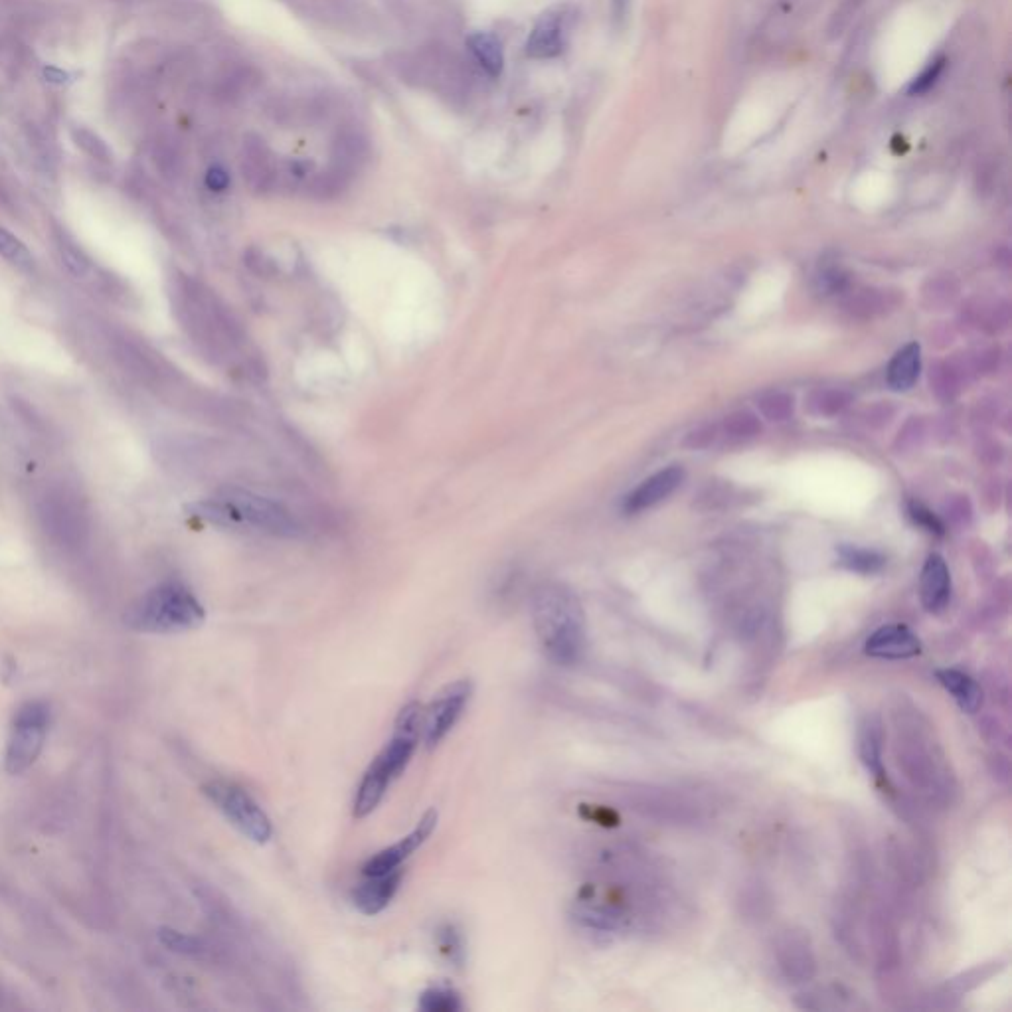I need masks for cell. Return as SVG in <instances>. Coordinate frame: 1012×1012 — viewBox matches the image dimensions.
I'll list each match as a JSON object with an SVG mask.
<instances>
[{
  "mask_svg": "<svg viewBox=\"0 0 1012 1012\" xmlns=\"http://www.w3.org/2000/svg\"><path fill=\"white\" fill-rule=\"evenodd\" d=\"M46 78H48L50 82H58V84H62V82H66V78H68V76H66L64 72H60V70L48 68V70H46Z\"/></svg>",
  "mask_w": 1012,
  "mask_h": 1012,
  "instance_id": "cell-35",
  "label": "cell"
},
{
  "mask_svg": "<svg viewBox=\"0 0 1012 1012\" xmlns=\"http://www.w3.org/2000/svg\"><path fill=\"white\" fill-rule=\"evenodd\" d=\"M366 141L358 131H342L338 133L333 149V163L327 172V184L344 182L354 170L358 169L366 159Z\"/></svg>",
  "mask_w": 1012,
  "mask_h": 1012,
  "instance_id": "cell-16",
  "label": "cell"
},
{
  "mask_svg": "<svg viewBox=\"0 0 1012 1012\" xmlns=\"http://www.w3.org/2000/svg\"><path fill=\"white\" fill-rule=\"evenodd\" d=\"M912 516L916 518V522H920V524L928 526L931 532H933V530H935V532H939V530H941V526L937 524V520H935V518H933V516H931L929 512H924V510H922L920 506H916V508L912 510Z\"/></svg>",
  "mask_w": 1012,
  "mask_h": 1012,
  "instance_id": "cell-33",
  "label": "cell"
},
{
  "mask_svg": "<svg viewBox=\"0 0 1012 1012\" xmlns=\"http://www.w3.org/2000/svg\"><path fill=\"white\" fill-rule=\"evenodd\" d=\"M566 46V14L562 8L546 10L534 24L526 40V56L534 60H550L564 52Z\"/></svg>",
  "mask_w": 1012,
  "mask_h": 1012,
  "instance_id": "cell-11",
  "label": "cell"
},
{
  "mask_svg": "<svg viewBox=\"0 0 1012 1012\" xmlns=\"http://www.w3.org/2000/svg\"><path fill=\"white\" fill-rule=\"evenodd\" d=\"M839 556H841V564L844 568H848L850 572H856V574H876L886 564L882 554H878L874 550H866V548L844 546L841 548Z\"/></svg>",
  "mask_w": 1012,
  "mask_h": 1012,
  "instance_id": "cell-23",
  "label": "cell"
},
{
  "mask_svg": "<svg viewBox=\"0 0 1012 1012\" xmlns=\"http://www.w3.org/2000/svg\"><path fill=\"white\" fill-rule=\"evenodd\" d=\"M935 676L963 712L975 714L983 706V690L975 678L957 669H941Z\"/></svg>",
  "mask_w": 1012,
  "mask_h": 1012,
  "instance_id": "cell-18",
  "label": "cell"
},
{
  "mask_svg": "<svg viewBox=\"0 0 1012 1012\" xmlns=\"http://www.w3.org/2000/svg\"><path fill=\"white\" fill-rule=\"evenodd\" d=\"M882 750H884L882 724L876 718H866L858 730V752L866 769L878 779L884 777Z\"/></svg>",
  "mask_w": 1012,
  "mask_h": 1012,
  "instance_id": "cell-19",
  "label": "cell"
},
{
  "mask_svg": "<svg viewBox=\"0 0 1012 1012\" xmlns=\"http://www.w3.org/2000/svg\"><path fill=\"white\" fill-rule=\"evenodd\" d=\"M190 510L216 526L252 528L273 536H297V518L279 503L246 489H226L212 499L190 506Z\"/></svg>",
  "mask_w": 1012,
  "mask_h": 1012,
  "instance_id": "cell-2",
  "label": "cell"
},
{
  "mask_svg": "<svg viewBox=\"0 0 1012 1012\" xmlns=\"http://www.w3.org/2000/svg\"><path fill=\"white\" fill-rule=\"evenodd\" d=\"M943 68H945V60H943V58H939V60L931 62L928 68H926L920 76H916V78L912 80V84L908 87V93H910V95H922V93L929 91V89L935 85V82L939 80V76H941Z\"/></svg>",
  "mask_w": 1012,
  "mask_h": 1012,
  "instance_id": "cell-27",
  "label": "cell"
},
{
  "mask_svg": "<svg viewBox=\"0 0 1012 1012\" xmlns=\"http://www.w3.org/2000/svg\"><path fill=\"white\" fill-rule=\"evenodd\" d=\"M163 941L169 945L170 949L174 951H182V953H200V943L194 939V937H188V935H182L178 931H163Z\"/></svg>",
  "mask_w": 1012,
  "mask_h": 1012,
  "instance_id": "cell-31",
  "label": "cell"
},
{
  "mask_svg": "<svg viewBox=\"0 0 1012 1012\" xmlns=\"http://www.w3.org/2000/svg\"><path fill=\"white\" fill-rule=\"evenodd\" d=\"M204 182H206V186L212 192H224L230 186V174H228V170L224 169V167L214 165V167L206 170Z\"/></svg>",
  "mask_w": 1012,
  "mask_h": 1012,
  "instance_id": "cell-32",
  "label": "cell"
},
{
  "mask_svg": "<svg viewBox=\"0 0 1012 1012\" xmlns=\"http://www.w3.org/2000/svg\"><path fill=\"white\" fill-rule=\"evenodd\" d=\"M920 597L929 613H941L951 601V574L945 560L937 554H931L924 564Z\"/></svg>",
  "mask_w": 1012,
  "mask_h": 1012,
  "instance_id": "cell-15",
  "label": "cell"
},
{
  "mask_svg": "<svg viewBox=\"0 0 1012 1012\" xmlns=\"http://www.w3.org/2000/svg\"><path fill=\"white\" fill-rule=\"evenodd\" d=\"M783 953H781V967L787 971L789 977L793 979H809L815 971V963H813V957H811V951L807 947V943L803 939H787L785 945L781 947Z\"/></svg>",
  "mask_w": 1012,
  "mask_h": 1012,
  "instance_id": "cell-22",
  "label": "cell"
},
{
  "mask_svg": "<svg viewBox=\"0 0 1012 1012\" xmlns=\"http://www.w3.org/2000/svg\"><path fill=\"white\" fill-rule=\"evenodd\" d=\"M50 722L52 714L46 702L30 700L16 710L4 752V769L10 775H22L38 761L46 746Z\"/></svg>",
  "mask_w": 1012,
  "mask_h": 1012,
  "instance_id": "cell-5",
  "label": "cell"
},
{
  "mask_svg": "<svg viewBox=\"0 0 1012 1012\" xmlns=\"http://www.w3.org/2000/svg\"><path fill=\"white\" fill-rule=\"evenodd\" d=\"M422 714L423 706L418 702H410L400 710L392 740L368 765L356 789L354 801L360 809L374 811L382 803L390 785L410 765L422 738Z\"/></svg>",
  "mask_w": 1012,
  "mask_h": 1012,
  "instance_id": "cell-3",
  "label": "cell"
},
{
  "mask_svg": "<svg viewBox=\"0 0 1012 1012\" xmlns=\"http://www.w3.org/2000/svg\"><path fill=\"white\" fill-rule=\"evenodd\" d=\"M473 696L471 680H457L443 688L422 714V740L425 748H437L459 722Z\"/></svg>",
  "mask_w": 1012,
  "mask_h": 1012,
  "instance_id": "cell-7",
  "label": "cell"
},
{
  "mask_svg": "<svg viewBox=\"0 0 1012 1012\" xmlns=\"http://www.w3.org/2000/svg\"><path fill=\"white\" fill-rule=\"evenodd\" d=\"M202 791L210 799V803L228 819V823L236 827L246 839L255 844H267L271 841L273 835L271 821L246 789L216 779L206 783Z\"/></svg>",
  "mask_w": 1012,
  "mask_h": 1012,
  "instance_id": "cell-6",
  "label": "cell"
},
{
  "mask_svg": "<svg viewBox=\"0 0 1012 1012\" xmlns=\"http://www.w3.org/2000/svg\"><path fill=\"white\" fill-rule=\"evenodd\" d=\"M242 169H244V176L250 180L253 188H259V190L269 188L277 178L275 157H273L271 149L265 145V141L259 139L257 135H250L244 141Z\"/></svg>",
  "mask_w": 1012,
  "mask_h": 1012,
  "instance_id": "cell-17",
  "label": "cell"
},
{
  "mask_svg": "<svg viewBox=\"0 0 1012 1012\" xmlns=\"http://www.w3.org/2000/svg\"><path fill=\"white\" fill-rule=\"evenodd\" d=\"M402 882V872L394 870L380 876H366L362 884L352 892L354 908L364 916H378L394 900Z\"/></svg>",
  "mask_w": 1012,
  "mask_h": 1012,
  "instance_id": "cell-13",
  "label": "cell"
},
{
  "mask_svg": "<svg viewBox=\"0 0 1012 1012\" xmlns=\"http://www.w3.org/2000/svg\"><path fill=\"white\" fill-rule=\"evenodd\" d=\"M864 653L872 659L882 661H906L922 653V641L908 625L892 623L876 629L868 637L864 643Z\"/></svg>",
  "mask_w": 1012,
  "mask_h": 1012,
  "instance_id": "cell-10",
  "label": "cell"
},
{
  "mask_svg": "<svg viewBox=\"0 0 1012 1012\" xmlns=\"http://www.w3.org/2000/svg\"><path fill=\"white\" fill-rule=\"evenodd\" d=\"M0 255L22 269H30L32 261H34L28 248L14 234H10L4 228H0Z\"/></svg>",
  "mask_w": 1012,
  "mask_h": 1012,
  "instance_id": "cell-24",
  "label": "cell"
},
{
  "mask_svg": "<svg viewBox=\"0 0 1012 1012\" xmlns=\"http://www.w3.org/2000/svg\"><path fill=\"white\" fill-rule=\"evenodd\" d=\"M412 64H414V68H416L422 84H429L433 89H437L439 93L449 95V97L451 95H459V91L463 87L465 74L459 68L461 62L455 60L453 56L437 52V50H431V52L422 54Z\"/></svg>",
  "mask_w": 1012,
  "mask_h": 1012,
  "instance_id": "cell-12",
  "label": "cell"
},
{
  "mask_svg": "<svg viewBox=\"0 0 1012 1012\" xmlns=\"http://www.w3.org/2000/svg\"><path fill=\"white\" fill-rule=\"evenodd\" d=\"M58 244H60L58 246L60 248V257H62L66 269L72 275H76V277H85L89 273V259H87V255L76 244H72L68 240H60Z\"/></svg>",
  "mask_w": 1012,
  "mask_h": 1012,
  "instance_id": "cell-26",
  "label": "cell"
},
{
  "mask_svg": "<svg viewBox=\"0 0 1012 1012\" xmlns=\"http://www.w3.org/2000/svg\"><path fill=\"white\" fill-rule=\"evenodd\" d=\"M684 481V471L680 467H669V469H663L659 473H655L653 477L645 479L627 499H625V512L633 514V512H641V510H647L651 506L659 505L663 503L665 499H669L676 489L682 485Z\"/></svg>",
  "mask_w": 1012,
  "mask_h": 1012,
  "instance_id": "cell-14",
  "label": "cell"
},
{
  "mask_svg": "<svg viewBox=\"0 0 1012 1012\" xmlns=\"http://www.w3.org/2000/svg\"><path fill=\"white\" fill-rule=\"evenodd\" d=\"M920 368H922L920 346L916 342H912V344L904 346L888 366L890 388H894L898 392L910 390L920 376Z\"/></svg>",
  "mask_w": 1012,
  "mask_h": 1012,
  "instance_id": "cell-21",
  "label": "cell"
},
{
  "mask_svg": "<svg viewBox=\"0 0 1012 1012\" xmlns=\"http://www.w3.org/2000/svg\"><path fill=\"white\" fill-rule=\"evenodd\" d=\"M206 621L200 599L182 584H163L149 591L127 615L129 627L143 633H184Z\"/></svg>",
  "mask_w": 1012,
  "mask_h": 1012,
  "instance_id": "cell-4",
  "label": "cell"
},
{
  "mask_svg": "<svg viewBox=\"0 0 1012 1012\" xmlns=\"http://www.w3.org/2000/svg\"><path fill=\"white\" fill-rule=\"evenodd\" d=\"M40 520L46 532L62 544H76L84 536L85 510L68 491H50L42 499Z\"/></svg>",
  "mask_w": 1012,
  "mask_h": 1012,
  "instance_id": "cell-8",
  "label": "cell"
},
{
  "mask_svg": "<svg viewBox=\"0 0 1012 1012\" xmlns=\"http://www.w3.org/2000/svg\"><path fill=\"white\" fill-rule=\"evenodd\" d=\"M467 46L479 66L491 76L499 78L505 70V50L501 40L491 32H475L467 38Z\"/></svg>",
  "mask_w": 1012,
  "mask_h": 1012,
  "instance_id": "cell-20",
  "label": "cell"
},
{
  "mask_svg": "<svg viewBox=\"0 0 1012 1012\" xmlns=\"http://www.w3.org/2000/svg\"><path fill=\"white\" fill-rule=\"evenodd\" d=\"M76 141H78V145L84 149L85 153H89L91 157L101 159V161L109 159V149H107V145L97 135H93V133L82 129V131H76Z\"/></svg>",
  "mask_w": 1012,
  "mask_h": 1012,
  "instance_id": "cell-30",
  "label": "cell"
},
{
  "mask_svg": "<svg viewBox=\"0 0 1012 1012\" xmlns=\"http://www.w3.org/2000/svg\"><path fill=\"white\" fill-rule=\"evenodd\" d=\"M532 625L542 653L560 667L576 665L586 651V615L578 595L548 582L532 593Z\"/></svg>",
  "mask_w": 1012,
  "mask_h": 1012,
  "instance_id": "cell-1",
  "label": "cell"
},
{
  "mask_svg": "<svg viewBox=\"0 0 1012 1012\" xmlns=\"http://www.w3.org/2000/svg\"><path fill=\"white\" fill-rule=\"evenodd\" d=\"M437 821H439V813L435 809H429L420 819V823L414 827L412 833H408L404 839L392 844L390 848L378 852L376 856H372L364 864V868H362L364 876H380V874H388V872L398 870L402 866V862H406L433 835Z\"/></svg>",
  "mask_w": 1012,
  "mask_h": 1012,
  "instance_id": "cell-9",
  "label": "cell"
},
{
  "mask_svg": "<svg viewBox=\"0 0 1012 1012\" xmlns=\"http://www.w3.org/2000/svg\"><path fill=\"white\" fill-rule=\"evenodd\" d=\"M420 1007L425 1012H455L461 1009V1001L451 989H429L423 993Z\"/></svg>",
  "mask_w": 1012,
  "mask_h": 1012,
  "instance_id": "cell-25",
  "label": "cell"
},
{
  "mask_svg": "<svg viewBox=\"0 0 1012 1012\" xmlns=\"http://www.w3.org/2000/svg\"><path fill=\"white\" fill-rule=\"evenodd\" d=\"M791 404L793 402L787 396L773 394V396H769V398L763 400L761 408H763V412H765V416L769 420H785L791 414V410H793Z\"/></svg>",
  "mask_w": 1012,
  "mask_h": 1012,
  "instance_id": "cell-29",
  "label": "cell"
},
{
  "mask_svg": "<svg viewBox=\"0 0 1012 1012\" xmlns=\"http://www.w3.org/2000/svg\"><path fill=\"white\" fill-rule=\"evenodd\" d=\"M611 2H613V14L621 18V16H625L631 0H611Z\"/></svg>",
  "mask_w": 1012,
  "mask_h": 1012,
  "instance_id": "cell-34",
  "label": "cell"
},
{
  "mask_svg": "<svg viewBox=\"0 0 1012 1012\" xmlns=\"http://www.w3.org/2000/svg\"><path fill=\"white\" fill-rule=\"evenodd\" d=\"M439 947L451 961H455V963L463 961V945H461V937L455 929L447 926L443 931H439Z\"/></svg>",
  "mask_w": 1012,
  "mask_h": 1012,
  "instance_id": "cell-28",
  "label": "cell"
}]
</instances>
